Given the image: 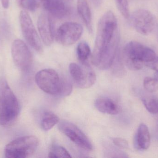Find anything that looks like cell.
Segmentation results:
<instances>
[{
  "label": "cell",
  "mask_w": 158,
  "mask_h": 158,
  "mask_svg": "<svg viewBox=\"0 0 158 158\" xmlns=\"http://www.w3.org/2000/svg\"><path fill=\"white\" fill-rule=\"evenodd\" d=\"M95 107L97 110L105 114L114 115L118 114L119 108L116 103L110 98L100 97L94 102Z\"/></svg>",
  "instance_id": "15"
},
{
  "label": "cell",
  "mask_w": 158,
  "mask_h": 158,
  "mask_svg": "<svg viewBox=\"0 0 158 158\" xmlns=\"http://www.w3.org/2000/svg\"><path fill=\"white\" fill-rule=\"evenodd\" d=\"M35 79L37 85L44 92L62 96L66 79L61 78L54 70H42L37 72Z\"/></svg>",
  "instance_id": "4"
},
{
  "label": "cell",
  "mask_w": 158,
  "mask_h": 158,
  "mask_svg": "<svg viewBox=\"0 0 158 158\" xmlns=\"http://www.w3.org/2000/svg\"><path fill=\"white\" fill-rule=\"evenodd\" d=\"M83 65V67L76 63H71L69 66V72L72 79L78 87L86 89L94 84L96 76L89 64Z\"/></svg>",
  "instance_id": "9"
},
{
  "label": "cell",
  "mask_w": 158,
  "mask_h": 158,
  "mask_svg": "<svg viewBox=\"0 0 158 158\" xmlns=\"http://www.w3.org/2000/svg\"><path fill=\"white\" fill-rule=\"evenodd\" d=\"M130 22L136 32L147 35L154 30L156 24L155 16L148 10L139 9L130 15Z\"/></svg>",
  "instance_id": "6"
},
{
  "label": "cell",
  "mask_w": 158,
  "mask_h": 158,
  "mask_svg": "<svg viewBox=\"0 0 158 158\" xmlns=\"http://www.w3.org/2000/svg\"><path fill=\"white\" fill-rule=\"evenodd\" d=\"M119 33L116 16L110 11L106 12L99 19L92 63L99 69H108L117 56Z\"/></svg>",
  "instance_id": "1"
},
{
  "label": "cell",
  "mask_w": 158,
  "mask_h": 158,
  "mask_svg": "<svg viewBox=\"0 0 158 158\" xmlns=\"http://www.w3.org/2000/svg\"><path fill=\"white\" fill-rule=\"evenodd\" d=\"M59 118L53 112L46 111L44 113L41 121L42 129L45 131L50 130L59 122Z\"/></svg>",
  "instance_id": "17"
},
{
  "label": "cell",
  "mask_w": 158,
  "mask_h": 158,
  "mask_svg": "<svg viewBox=\"0 0 158 158\" xmlns=\"http://www.w3.org/2000/svg\"><path fill=\"white\" fill-rule=\"evenodd\" d=\"M77 54L79 61L82 65H88L91 49L86 42L82 41L79 44L77 47Z\"/></svg>",
  "instance_id": "18"
},
{
  "label": "cell",
  "mask_w": 158,
  "mask_h": 158,
  "mask_svg": "<svg viewBox=\"0 0 158 158\" xmlns=\"http://www.w3.org/2000/svg\"><path fill=\"white\" fill-rule=\"evenodd\" d=\"M143 104L147 110L151 114L158 113V98L150 97L143 100Z\"/></svg>",
  "instance_id": "20"
},
{
  "label": "cell",
  "mask_w": 158,
  "mask_h": 158,
  "mask_svg": "<svg viewBox=\"0 0 158 158\" xmlns=\"http://www.w3.org/2000/svg\"><path fill=\"white\" fill-rule=\"evenodd\" d=\"M156 72L155 74V79L158 81V70H156Z\"/></svg>",
  "instance_id": "27"
},
{
  "label": "cell",
  "mask_w": 158,
  "mask_h": 158,
  "mask_svg": "<svg viewBox=\"0 0 158 158\" xmlns=\"http://www.w3.org/2000/svg\"><path fill=\"white\" fill-rule=\"evenodd\" d=\"M148 66L154 70H158V58H156L155 60L153 62L148 64Z\"/></svg>",
  "instance_id": "25"
},
{
  "label": "cell",
  "mask_w": 158,
  "mask_h": 158,
  "mask_svg": "<svg viewBox=\"0 0 158 158\" xmlns=\"http://www.w3.org/2000/svg\"><path fill=\"white\" fill-rule=\"evenodd\" d=\"M58 128L79 147L87 151L93 150V145L88 137L75 124L67 121H61L58 122Z\"/></svg>",
  "instance_id": "7"
},
{
  "label": "cell",
  "mask_w": 158,
  "mask_h": 158,
  "mask_svg": "<svg viewBox=\"0 0 158 158\" xmlns=\"http://www.w3.org/2000/svg\"><path fill=\"white\" fill-rule=\"evenodd\" d=\"M38 28L44 44L51 45L53 42L56 35L54 23L51 15L46 11L41 13L38 18Z\"/></svg>",
  "instance_id": "12"
},
{
  "label": "cell",
  "mask_w": 158,
  "mask_h": 158,
  "mask_svg": "<svg viewBox=\"0 0 158 158\" xmlns=\"http://www.w3.org/2000/svg\"><path fill=\"white\" fill-rule=\"evenodd\" d=\"M83 32L81 25L75 22H67L62 24L56 31V41L63 45H70L80 39Z\"/></svg>",
  "instance_id": "10"
},
{
  "label": "cell",
  "mask_w": 158,
  "mask_h": 158,
  "mask_svg": "<svg viewBox=\"0 0 158 158\" xmlns=\"http://www.w3.org/2000/svg\"><path fill=\"white\" fill-rule=\"evenodd\" d=\"M67 0H42V5L46 12L58 19L68 16L71 8Z\"/></svg>",
  "instance_id": "13"
},
{
  "label": "cell",
  "mask_w": 158,
  "mask_h": 158,
  "mask_svg": "<svg viewBox=\"0 0 158 158\" xmlns=\"http://www.w3.org/2000/svg\"><path fill=\"white\" fill-rule=\"evenodd\" d=\"M156 58L152 49L135 41L129 42L123 50V63L131 70H141L145 64L153 62Z\"/></svg>",
  "instance_id": "2"
},
{
  "label": "cell",
  "mask_w": 158,
  "mask_h": 158,
  "mask_svg": "<svg viewBox=\"0 0 158 158\" xmlns=\"http://www.w3.org/2000/svg\"><path fill=\"white\" fill-rule=\"evenodd\" d=\"M117 6L121 14L125 18L130 17L128 0H116Z\"/></svg>",
  "instance_id": "23"
},
{
  "label": "cell",
  "mask_w": 158,
  "mask_h": 158,
  "mask_svg": "<svg viewBox=\"0 0 158 158\" xmlns=\"http://www.w3.org/2000/svg\"><path fill=\"white\" fill-rule=\"evenodd\" d=\"M19 3L24 9L34 11L42 5V0H19Z\"/></svg>",
  "instance_id": "21"
},
{
  "label": "cell",
  "mask_w": 158,
  "mask_h": 158,
  "mask_svg": "<svg viewBox=\"0 0 158 158\" xmlns=\"http://www.w3.org/2000/svg\"><path fill=\"white\" fill-rule=\"evenodd\" d=\"M135 141V145L138 149L144 150L149 148L151 143L150 133L145 124H140L138 127Z\"/></svg>",
  "instance_id": "16"
},
{
  "label": "cell",
  "mask_w": 158,
  "mask_h": 158,
  "mask_svg": "<svg viewBox=\"0 0 158 158\" xmlns=\"http://www.w3.org/2000/svg\"><path fill=\"white\" fill-rule=\"evenodd\" d=\"M20 26L23 36L28 44L38 53H42L43 46L30 16L25 10L19 15Z\"/></svg>",
  "instance_id": "8"
},
{
  "label": "cell",
  "mask_w": 158,
  "mask_h": 158,
  "mask_svg": "<svg viewBox=\"0 0 158 158\" xmlns=\"http://www.w3.org/2000/svg\"><path fill=\"white\" fill-rule=\"evenodd\" d=\"M113 143L118 147L122 149H127L129 147L128 142L121 138H115L112 139Z\"/></svg>",
  "instance_id": "24"
},
{
  "label": "cell",
  "mask_w": 158,
  "mask_h": 158,
  "mask_svg": "<svg viewBox=\"0 0 158 158\" xmlns=\"http://www.w3.org/2000/svg\"><path fill=\"white\" fill-rule=\"evenodd\" d=\"M11 52L14 63L19 69L27 71L30 68L33 61L32 54L23 41L15 40L12 44Z\"/></svg>",
  "instance_id": "11"
},
{
  "label": "cell",
  "mask_w": 158,
  "mask_h": 158,
  "mask_svg": "<svg viewBox=\"0 0 158 158\" xmlns=\"http://www.w3.org/2000/svg\"><path fill=\"white\" fill-rule=\"evenodd\" d=\"M2 5L4 8H8L9 6V0H1Z\"/></svg>",
  "instance_id": "26"
},
{
  "label": "cell",
  "mask_w": 158,
  "mask_h": 158,
  "mask_svg": "<svg viewBox=\"0 0 158 158\" xmlns=\"http://www.w3.org/2000/svg\"><path fill=\"white\" fill-rule=\"evenodd\" d=\"M144 87L148 92H156L158 90V81L155 79L147 77L144 80Z\"/></svg>",
  "instance_id": "22"
},
{
  "label": "cell",
  "mask_w": 158,
  "mask_h": 158,
  "mask_svg": "<svg viewBox=\"0 0 158 158\" xmlns=\"http://www.w3.org/2000/svg\"><path fill=\"white\" fill-rule=\"evenodd\" d=\"M67 1H69H69H71V0H67Z\"/></svg>",
  "instance_id": "28"
},
{
  "label": "cell",
  "mask_w": 158,
  "mask_h": 158,
  "mask_svg": "<svg viewBox=\"0 0 158 158\" xmlns=\"http://www.w3.org/2000/svg\"><path fill=\"white\" fill-rule=\"evenodd\" d=\"M35 136H25L15 139L6 147L5 155L8 158H25L32 156L39 146Z\"/></svg>",
  "instance_id": "5"
},
{
  "label": "cell",
  "mask_w": 158,
  "mask_h": 158,
  "mask_svg": "<svg viewBox=\"0 0 158 158\" xmlns=\"http://www.w3.org/2000/svg\"><path fill=\"white\" fill-rule=\"evenodd\" d=\"M48 157L50 158L72 157L64 147L58 145H54L52 147L48 155Z\"/></svg>",
  "instance_id": "19"
},
{
  "label": "cell",
  "mask_w": 158,
  "mask_h": 158,
  "mask_svg": "<svg viewBox=\"0 0 158 158\" xmlns=\"http://www.w3.org/2000/svg\"><path fill=\"white\" fill-rule=\"evenodd\" d=\"M77 10L88 31L92 33L93 17L90 0H77Z\"/></svg>",
  "instance_id": "14"
},
{
  "label": "cell",
  "mask_w": 158,
  "mask_h": 158,
  "mask_svg": "<svg viewBox=\"0 0 158 158\" xmlns=\"http://www.w3.org/2000/svg\"><path fill=\"white\" fill-rule=\"evenodd\" d=\"M19 102L6 82L0 86V124L9 127L15 123L20 113Z\"/></svg>",
  "instance_id": "3"
}]
</instances>
